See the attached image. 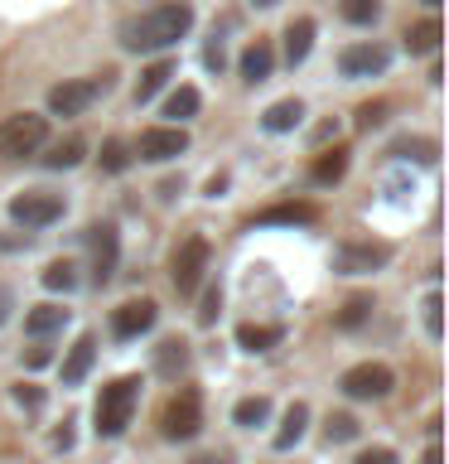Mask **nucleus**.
Instances as JSON below:
<instances>
[{"instance_id": "1", "label": "nucleus", "mask_w": 449, "mask_h": 464, "mask_svg": "<svg viewBox=\"0 0 449 464\" xmlns=\"http://www.w3.org/2000/svg\"><path fill=\"white\" fill-rule=\"evenodd\" d=\"M188 29H194V5L188 0H165V5H150L121 20L116 39H121L126 53H159V49H174Z\"/></svg>"}, {"instance_id": "2", "label": "nucleus", "mask_w": 449, "mask_h": 464, "mask_svg": "<svg viewBox=\"0 0 449 464\" xmlns=\"http://www.w3.org/2000/svg\"><path fill=\"white\" fill-rule=\"evenodd\" d=\"M140 377L136 372H126V377H116V382H107L97 392V406H92V420H97V435L101 440H116L126 426H130V416H136V401H140Z\"/></svg>"}, {"instance_id": "3", "label": "nucleus", "mask_w": 449, "mask_h": 464, "mask_svg": "<svg viewBox=\"0 0 449 464\" xmlns=\"http://www.w3.org/2000/svg\"><path fill=\"white\" fill-rule=\"evenodd\" d=\"M43 140H49V116H39V111H14L0 121V160L39 155Z\"/></svg>"}, {"instance_id": "4", "label": "nucleus", "mask_w": 449, "mask_h": 464, "mask_svg": "<svg viewBox=\"0 0 449 464\" xmlns=\"http://www.w3.org/2000/svg\"><path fill=\"white\" fill-rule=\"evenodd\" d=\"M116 72H92V78H63L49 87V111L53 116H82L101 92H111Z\"/></svg>"}, {"instance_id": "5", "label": "nucleus", "mask_w": 449, "mask_h": 464, "mask_svg": "<svg viewBox=\"0 0 449 464\" xmlns=\"http://www.w3.org/2000/svg\"><path fill=\"white\" fill-rule=\"evenodd\" d=\"M203 430V392L198 387H179L159 411V435L165 440H194Z\"/></svg>"}, {"instance_id": "6", "label": "nucleus", "mask_w": 449, "mask_h": 464, "mask_svg": "<svg viewBox=\"0 0 449 464\" xmlns=\"http://www.w3.org/2000/svg\"><path fill=\"white\" fill-rule=\"evenodd\" d=\"M391 387H396V372L387 362H353L339 377V392L353 401H382V397H391Z\"/></svg>"}, {"instance_id": "7", "label": "nucleus", "mask_w": 449, "mask_h": 464, "mask_svg": "<svg viewBox=\"0 0 449 464\" xmlns=\"http://www.w3.org/2000/svg\"><path fill=\"white\" fill-rule=\"evenodd\" d=\"M203 271H208V237H184L169 256V281L179 295H194L203 285Z\"/></svg>"}, {"instance_id": "8", "label": "nucleus", "mask_w": 449, "mask_h": 464, "mask_svg": "<svg viewBox=\"0 0 449 464\" xmlns=\"http://www.w3.org/2000/svg\"><path fill=\"white\" fill-rule=\"evenodd\" d=\"M10 218L20 227H49L63 218V194H49V188H24V194L10 198Z\"/></svg>"}, {"instance_id": "9", "label": "nucleus", "mask_w": 449, "mask_h": 464, "mask_svg": "<svg viewBox=\"0 0 449 464\" xmlns=\"http://www.w3.org/2000/svg\"><path fill=\"white\" fill-rule=\"evenodd\" d=\"M391 261V242H372V237H353L333 252V266L343 276H372Z\"/></svg>"}, {"instance_id": "10", "label": "nucleus", "mask_w": 449, "mask_h": 464, "mask_svg": "<svg viewBox=\"0 0 449 464\" xmlns=\"http://www.w3.org/2000/svg\"><path fill=\"white\" fill-rule=\"evenodd\" d=\"M184 150H188L184 126H145L136 140V160H145V165H165V160H179Z\"/></svg>"}, {"instance_id": "11", "label": "nucleus", "mask_w": 449, "mask_h": 464, "mask_svg": "<svg viewBox=\"0 0 449 464\" xmlns=\"http://www.w3.org/2000/svg\"><path fill=\"white\" fill-rule=\"evenodd\" d=\"M391 68V49L377 39H358L348 44V49H339V72L343 78H377V72Z\"/></svg>"}, {"instance_id": "12", "label": "nucleus", "mask_w": 449, "mask_h": 464, "mask_svg": "<svg viewBox=\"0 0 449 464\" xmlns=\"http://www.w3.org/2000/svg\"><path fill=\"white\" fill-rule=\"evenodd\" d=\"M87 242H92V281L107 285L116 276V261H121V237H116L111 223H97L87 227Z\"/></svg>"}, {"instance_id": "13", "label": "nucleus", "mask_w": 449, "mask_h": 464, "mask_svg": "<svg viewBox=\"0 0 449 464\" xmlns=\"http://www.w3.org/2000/svg\"><path fill=\"white\" fill-rule=\"evenodd\" d=\"M155 319H159L155 300H126L111 310V334L116 339H140V334L155 329Z\"/></svg>"}, {"instance_id": "14", "label": "nucleus", "mask_w": 449, "mask_h": 464, "mask_svg": "<svg viewBox=\"0 0 449 464\" xmlns=\"http://www.w3.org/2000/svg\"><path fill=\"white\" fill-rule=\"evenodd\" d=\"M237 72H242L246 87L266 82L271 72H275V44H271V39H252V44L242 49V58H237Z\"/></svg>"}, {"instance_id": "15", "label": "nucleus", "mask_w": 449, "mask_h": 464, "mask_svg": "<svg viewBox=\"0 0 449 464\" xmlns=\"http://www.w3.org/2000/svg\"><path fill=\"white\" fill-rule=\"evenodd\" d=\"M97 362V334H78V343L68 348V358L58 362V372H63V387H78L87 372H92Z\"/></svg>"}, {"instance_id": "16", "label": "nucleus", "mask_w": 449, "mask_h": 464, "mask_svg": "<svg viewBox=\"0 0 449 464\" xmlns=\"http://www.w3.org/2000/svg\"><path fill=\"white\" fill-rule=\"evenodd\" d=\"M314 34H319V24L310 20V14H295V20L285 24V63H290V68H300L304 58H310Z\"/></svg>"}, {"instance_id": "17", "label": "nucleus", "mask_w": 449, "mask_h": 464, "mask_svg": "<svg viewBox=\"0 0 449 464\" xmlns=\"http://www.w3.org/2000/svg\"><path fill=\"white\" fill-rule=\"evenodd\" d=\"M319 218V208L314 203H271V208H261L256 218H252V227H271V223H290V227H300V223H314Z\"/></svg>"}, {"instance_id": "18", "label": "nucleus", "mask_w": 449, "mask_h": 464, "mask_svg": "<svg viewBox=\"0 0 449 464\" xmlns=\"http://www.w3.org/2000/svg\"><path fill=\"white\" fill-rule=\"evenodd\" d=\"M406 53H435L440 49V39H444V24H440V14H425V20H416V24H406Z\"/></svg>"}, {"instance_id": "19", "label": "nucleus", "mask_w": 449, "mask_h": 464, "mask_svg": "<svg viewBox=\"0 0 449 464\" xmlns=\"http://www.w3.org/2000/svg\"><path fill=\"white\" fill-rule=\"evenodd\" d=\"M155 372L165 377V382H179L188 372V343L184 339H159L155 348Z\"/></svg>"}, {"instance_id": "20", "label": "nucleus", "mask_w": 449, "mask_h": 464, "mask_svg": "<svg viewBox=\"0 0 449 464\" xmlns=\"http://www.w3.org/2000/svg\"><path fill=\"white\" fill-rule=\"evenodd\" d=\"M304 121V102L300 97H285V102H271L266 111H261V126L271 130V136H281V130H295Z\"/></svg>"}, {"instance_id": "21", "label": "nucleus", "mask_w": 449, "mask_h": 464, "mask_svg": "<svg viewBox=\"0 0 449 464\" xmlns=\"http://www.w3.org/2000/svg\"><path fill=\"white\" fill-rule=\"evenodd\" d=\"M343 174H348V150H343V145H333V150H319L314 165H310V179H314L319 188L339 184Z\"/></svg>"}, {"instance_id": "22", "label": "nucleus", "mask_w": 449, "mask_h": 464, "mask_svg": "<svg viewBox=\"0 0 449 464\" xmlns=\"http://www.w3.org/2000/svg\"><path fill=\"white\" fill-rule=\"evenodd\" d=\"M304 426H310V406L304 401H290L285 406V420H281V430H275V450H290V445H300V435H304Z\"/></svg>"}, {"instance_id": "23", "label": "nucleus", "mask_w": 449, "mask_h": 464, "mask_svg": "<svg viewBox=\"0 0 449 464\" xmlns=\"http://www.w3.org/2000/svg\"><path fill=\"white\" fill-rule=\"evenodd\" d=\"M68 324V310L63 304H34V310L24 314V334H34V339H43V334L63 329Z\"/></svg>"}, {"instance_id": "24", "label": "nucleus", "mask_w": 449, "mask_h": 464, "mask_svg": "<svg viewBox=\"0 0 449 464\" xmlns=\"http://www.w3.org/2000/svg\"><path fill=\"white\" fill-rule=\"evenodd\" d=\"M281 339H285L281 324H242L237 329V343L246 348V353H266V348H275Z\"/></svg>"}, {"instance_id": "25", "label": "nucleus", "mask_w": 449, "mask_h": 464, "mask_svg": "<svg viewBox=\"0 0 449 464\" xmlns=\"http://www.w3.org/2000/svg\"><path fill=\"white\" fill-rule=\"evenodd\" d=\"M203 107V92L194 82H184V87H174V92L165 97V116H174V121H188V116H198Z\"/></svg>"}, {"instance_id": "26", "label": "nucleus", "mask_w": 449, "mask_h": 464, "mask_svg": "<svg viewBox=\"0 0 449 464\" xmlns=\"http://www.w3.org/2000/svg\"><path fill=\"white\" fill-rule=\"evenodd\" d=\"M372 310H377V300H372V295H348V300H343V310L333 314V329H343V334H348V329L368 324Z\"/></svg>"}, {"instance_id": "27", "label": "nucleus", "mask_w": 449, "mask_h": 464, "mask_svg": "<svg viewBox=\"0 0 449 464\" xmlns=\"http://www.w3.org/2000/svg\"><path fill=\"white\" fill-rule=\"evenodd\" d=\"M169 78H174V58H159V63L145 68V72H140V82H136V107H145V102H150Z\"/></svg>"}, {"instance_id": "28", "label": "nucleus", "mask_w": 449, "mask_h": 464, "mask_svg": "<svg viewBox=\"0 0 449 464\" xmlns=\"http://www.w3.org/2000/svg\"><path fill=\"white\" fill-rule=\"evenodd\" d=\"M266 416H271V397H242L237 406H232V420H237L242 430L266 426Z\"/></svg>"}, {"instance_id": "29", "label": "nucleus", "mask_w": 449, "mask_h": 464, "mask_svg": "<svg viewBox=\"0 0 449 464\" xmlns=\"http://www.w3.org/2000/svg\"><path fill=\"white\" fill-rule=\"evenodd\" d=\"M39 281H43V290H63V295H68V290H78V261H68V256L49 261Z\"/></svg>"}, {"instance_id": "30", "label": "nucleus", "mask_w": 449, "mask_h": 464, "mask_svg": "<svg viewBox=\"0 0 449 464\" xmlns=\"http://www.w3.org/2000/svg\"><path fill=\"white\" fill-rule=\"evenodd\" d=\"M339 14L348 24H358V29H368L382 20V0H339Z\"/></svg>"}, {"instance_id": "31", "label": "nucleus", "mask_w": 449, "mask_h": 464, "mask_svg": "<svg viewBox=\"0 0 449 464\" xmlns=\"http://www.w3.org/2000/svg\"><path fill=\"white\" fill-rule=\"evenodd\" d=\"M97 160H101V169H107V174H126L136 155H130V145H126V140H116V136H111V140H101V155H97Z\"/></svg>"}, {"instance_id": "32", "label": "nucleus", "mask_w": 449, "mask_h": 464, "mask_svg": "<svg viewBox=\"0 0 449 464\" xmlns=\"http://www.w3.org/2000/svg\"><path fill=\"white\" fill-rule=\"evenodd\" d=\"M358 416H348V411H333L329 420H324V440L329 445H348V440H358Z\"/></svg>"}, {"instance_id": "33", "label": "nucleus", "mask_w": 449, "mask_h": 464, "mask_svg": "<svg viewBox=\"0 0 449 464\" xmlns=\"http://www.w3.org/2000/svg\"><path fill=\"white\" fill-rule=\"evenodd\" d=\"M82 150H87V145H82L78 136H68V140H58L53 150L43 155V165H49V169H72V165L82 160Z\"/></svg>"}, {"instance_id": "34", "label": "nucleus", "mask_w": 449, "mask_h": 464, "mask_svg": "<svg viewBox=\"0 0 449 464\" xmlns=\"http://www.w3.org/2000/svg\"><path fill=\"white\" fill-rule=\"evenodd\" d=\"M425 329H430V339H444V319H440V290H430V300H425Z\"/></svg>"}, {"instance_id": "35", "label": "nucleus", "mask_w": 449, "mask_h": 464, "mask_svg": "<svg viewBox=\"0 0 449 464\" xmlns=\"http://www.w3.org/2000/svg\"><path fill=\"white\" fill-rule=\"evenodd\" d=\"M217 310H223V290H217V285H208V290H203V310H198V324H213V319H217Z\"/></svg>"}, {"instance_id": "36", "label": "nucleus", "mask_w": 449, "mask_h": 464, "mask_svg": "<svg viewBox=\"0 0 449 464\" xmlns=\"http://www.w3.org/2000/svg\"><path fill=\"white\" fill-rule=\"evenodd\" d=\"M382 116H387V102H362V107H358V126L372 130V126H382Z\"/></svg>"}, {"instance_id": "37", "label": "nucleus", "mask_w": 449, "mask_h": 464, "mask_svg": "<svg viewBox=\"0 0 449 464\" xmlns=\"http://www.w3.org/2000/svg\"><path fill=\"white\" fill-rule=\"evenodd\" d=\"M353 464H396V450H387V445H372V450H362V455Z\"/></svg>"}, {"instance_id": "38", "label": "nucleus", "mask_w": 449, "mask_h": 464, "mask_svg": "<svg viewBox=\"0 0 449 464\" xmlns=\"http://www.w3.org/2000/svg\"><path fill=\"white\" fill-rule=\"evenodd\" d=\"M14 401H20L24 411H39V406H43V392H39V387H24V382H20V387H14Z\"/></svg>"}, {"instance_id": "39", "label": "nucleus", "mask_w": 449, "mask_h": 464, "mask_svg": "<svg viewBox=\"0 0 449 464\" xmlns=\"http://www.w3.org/2000/svg\"><path fill=\"white\" fill-rule=\"evenodd\" d=\"M203 63H208L213 72H223V63H227V53H223V44H208V49H203Z\"/></svg>"}, {"instance_id": "40", "label": "nucleus", "mask_w": 449, "mask_h": 464, "mask_svg": "<svg viewBox=\"0 0 449 464\" xmlns=\"http://www.w3.org/2000/svg\"><path fill=\"white\" fill-rule=\"evenodd\" d=\"M53 353H49V348H29V353H24V368H43V362H49Z\"/></svg>"}, {"instance_id": "41", "label": "nucleus", "mask_w": 449, "mask_h": 464, "mask_svg": "<svg viewBox=\"0 0 449 464\" xmlns=\"http://www.w3.org/2000/svg\"><path fill=\"white\" fill-rule=\"evenodd\" d=\"M174 194H184V179H165V184H159V198H174Z\"/></svg>"}, {"instance_id": "42", "label": "nucleus", "mask_w": 449, "mask_h": 464, "mask_svg": "<svg viewBox=\"0 0 449 464\" xmlns=\"http://www.w3.org/2000/svg\"><path fill=\"white\" fill-rule=\"evenodd\" d=\"M223 188H227V174H213V179H208V194L217 198V194H223Z\"/></svg>"}, {"instance_id": "43", "label": "nucleus", "mask_w": 449, "mask_h": 464, "mask_svg": "<svg viewBox=\"0 0 449 464\" xmlns=\"http://www.w3.org/2000/svg\"><path fill=\"white\" fill-rule=\"evenodd\" d=\"M420 464H444V459H440V445H435V440H430V450H425V459H420Z\"/></svg>"}, {"instance_id": "44", "label": "nucleus", "mask_w": 449, "mask_h": 464, "mask_svg": "<svg viewBox=\"0 0 449 464\" xmlns=\"http://www.w3.org/2000/svg\"><path fill=\"white\" fill-rule=\"evenodd\" d=\"M188 464H227L223 455H198V459H188Z\"/></svg>"}, {"instance_id": "45", "label": "nucleus", "mask_w": 449, "mask_h": 464, "mask_svg": "<svg viewBox=\"0 0 449 464\" xmlns=\"http://www.w3.org/2000/svg\"><path fill=\"white\" fill-rule=\"evenodd\" d=\"M5 314H10V295L0 290V324H5Z\"/></svg>"}, {"instance_id": "46", "label": "nucleus", "mask_w": 449, "mask_h": 464, "mask_svg": "<svg viewBox=\"0 0 449 464\" xmlns=\"http://www.w3.org/2000/svg\"><path fill=\"white\" fill-rule=\"evenodd\" d=\"M252 5H275V0H252Z\"/></svg>"}, {"instance_id": "47", "label": "nucleus", "mask_w": 449, "mask_h": 464, "mask_svg": "<svg viewBox=\"0 0 449 464\" xmlns=\"http://www.w3.org/2000/svg\"><path fill=\"white\" fill-rule=\"evenodd\" d=\"M425 5H430V10H440V0H425Z\"/></svg>"}]
</instances>
